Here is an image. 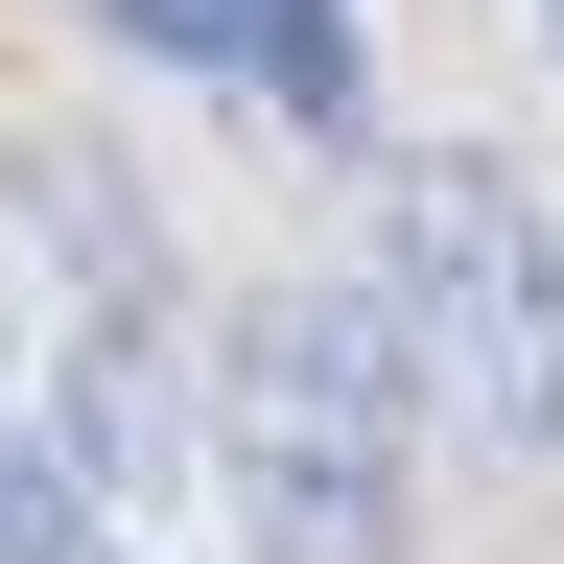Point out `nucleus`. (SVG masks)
I'll list each match as a JSON object with an SVG mask.
<instances>
[{
    "mask_svg": "<svg viewBox=\"0 0 564 564\" xmlns=\"http://www.w3.org/2000/svg\"><path fill=\"white\" fill-rule=\"evenodd\" d=\"M400 423H423V352L377 282H282L212 377V447H236V518L259 564H377L400 541Z\"/></svg>",
    "mask_w": 564,
    "mask_h": 564,
    "instance_id": "obj_1",
    "label": "nucleus"
},
{
    "mask_svg": "<svg viewBox=\"0 0 564 564\" xmlns=\"http://www.w3.org/2000/svg\"><path fill=\"white\" fill-rule=\"evenodd\" d=\"M400 352L447 377L518 470H564V236H541V188L518 165H470V141H423L400 165Z\"/></svg>",
    "mask_w": 564,
    "mask_h": 564,
    "instance_id": "obj_2",
    "label": "nucleus"
},
{
    "mask_svg": "<svg viewBox=\"0 0 564 564\" xmlns=\"http://www.w3.org/2000/svg\"><path fill=\"white\" fill-rule=\"evenodd\" d=\"M141 70H236L282 118H352V0H95Z\"/></svg>",
    "mask_w": 564,
    "mask_h": 564,
    "instance_id": "obj_3",
    "label": "nucleus"
},
{
    "mask_svg": "<svg viewBox=\"0 0 564 564\" xmlns=\"http://www.w3.org/2000/svg\"><path fill=\"white\" fill-rule=\"evenodd\" d=\"M47 447L95 470V494H188V447H165V352H141V329H95V352H70V423H47Z\"/></svg>",
    "mask_w": 564,
    "mask_h": 564,
    "instance_id": "obj_4",
    "label": "nucleus"
},
{
    "mask_svg": "<svg viewBox=\"0 0 564 564\" xmlns=\"http://www.w3.org/2000/svg\"><path fill=\"white\" fill-rule=\"evenodd\" d=\"M0 564H118L95 541V470H70L47 423H0Z\"/></svg>",
    "mask_w": 564,
    "mask_h": 564,
    "instance_id": "obj_5",
    "label": "nucleus"
},
{
    "mask_svg": "<svg viewBox=\"0 0 564 564\" xmlns=\"http://www.w3.org/2000/svg\"><path fill=\"white\" fill-rule=\"evenodd\" d=\"M541 70H564V0H541Z\"/></svg>",
    "mask_w": 564,
    "mask_h": 564,
    "instance_id": "obj_6",
    "label": "nucleus"
}]
</instances>
